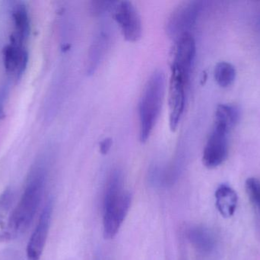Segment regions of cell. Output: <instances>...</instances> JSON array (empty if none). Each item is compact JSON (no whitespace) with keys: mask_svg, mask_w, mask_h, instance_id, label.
Returning <instances> with one entry per match:
<instances>
[{"mask_svg":"<svg viewBox=\"0 0 260 260\" xmlns=\"http://www.w3.org/2000/svg\"><path fill=\"white\" fill-rule=\"evenodd\" d=\"M46 179L47 171L44 166H37L30 171L21 199L9 217V239L24 233L30 227L42 201Z\"/></svg>","mask_w":260,"mask_h":260,"instance_id":"1","label":"cell"},{"mask_svg":"<svg viewBox=\"0 0 260 260\" xmlns=\"http://www.w3.org/2000/svg\"><path fill=\"white\" fill-rule=\"evenodd\" d=\"M132 196L123 186L120 169L111 171L107 180L103 200V230L105 239L111 240L118 233L130 206Z\"/></svg>","mask_w":260,"mask_h":260,"instance_id":"2","label":"cell"},{"mask_svg":"<svg viewBox=\"0 0 260 260\" xmlns=\"http://www.w3.org/2000/svg\"><path fill=\"white\" fill-rule=\"evenodd\" d=\"M165 76L156 70L145 84L139 105V139L145 143L149 138L158 119L165 93Z\"/></svg>","mask_w":260,"mask_h":260,"instance_id":"3","label":"cell"},{"mask_svg":"<svg viewBox=\"0 0 260 260\" xmlns=\"http://www.w3.org/2000/svg\"><path fill=\"white\" fill-rule=\"evenodd\" d=\"M171 76L169 82V125L171 131L177 129L184 111L186 91L189 76L177 69L171 67Z\"/></svg>","mask_w":260,"mask_h":260,"instance_id":"4","label":"cell"},{"mask_svg":"<svg viewBox=\"0 0 260 260\" xmlns=\"http://www.w3.org/2000/svg\"><path fill=\"white\" fill-rule=\"evenodd\" d=\"M201 2H188L176 8L168 18L166 30L171 38L177 40L182 35L190 34L202 9Z\"/></svg>","mask_w":260,"mask_h":260,"instance_id":"5","label":"cell"},{"mask_svg":"<svg viewBox=\"0 0 260 260\" xmlns=\"http://www.w3.org/2000/svg\"><path fill=\"white\" fill-rule=\"evenodd\" d=\"M114 16L126 41L136 42L140 39L142 35V20L131 2L117 3L114 7Z\"/></svg>","mask_w":260,"mask_h":260,"instance_id":"6","label":"cell"},{"mask_svg":"<svg viewBox=\"0 0 260 260\" xmlns=\"http://www.w3.org/2000/svg\"><path fill=\"white\" fill-rule=\"evenodd\" d=\"M53 203H46L26 249L27 260H40L44 252L51 224Z\"/></svg>","mask_w":260,"mask_h":260,"instance_id":"7","label":"cell"},{"mask_svg":"<svg viewBox=\"0 0 260 260\" xmlns=\"http://www.w3.org/2000/svg\"><path fill=\"white\" fill-rule=\"evenodd\" d=\"M229 132L225 130L214 127L212 134L203 151V164L209 169L217 167L226 160L229 154Z\"/></svg>","mask_w":260,"mask_h":260,"instance_id":"8","label":"cell"},{"mask_svg":"<svg viewBox=\"0 0 260 260\" xmlns=\"http://www.w3.org/2000/svg\"><path fill=\"white\" fill-rule=\"evenodd\" d=\"M175 41L171 67L177 69L185 74L190 76L197 51L195 40L191 34H186L177 38Z\"/></svg>","mask_w":260,"mask_h":260,"instance_id":"9","label":"cell"},{"mask_svg":"<svg viewBox=\"0 0 260 260\" xmlns=\"http://www.w3.org/2000/svg\"><path fill=\"white\" fill-rule=\"evenodd\" d=\"M28 54L24 45L11 43L3 50V63L9 74L19 77L27 67Z\"/></svg>","mask_w":260,"mask_h":260,"instance_id":"10","label":"cell"},{"mask_svg":"<svg viewBox=\"0 0 260 260\" xmlns=\"http://www.w3.org/2000/svg\"><path fill=\"white\" fill-rule=\"evenodd\" d=\"M14 33L11 37V43L24 45L30 35V18L27 8L23 3L15 5L12 11Z\"/></svg>","mask_w":260,"mask_h":260,"instance_id":"11","label":"cell"},{"mask_svg":"<svg viewBox=\"0 0 260 260\" xmlns=\"http://www.w3.org/2000/svg\"><path fill=\"white\" fill-rule=\"evenodd\" d=\"M110 36L108 32L102 30L94 38L88 56L87 73L91 75L95 72L99 67V63L105 56V52L109 44Z\"/></svg>","mask_w":260,"mask_h":260,"instance_id":"12","label":"cell"},{"mask_svg":"<svg viewBox=\"0 0 260 260\" xmlns=\"http://www.w3.org/2000/svg\"><path fill=\"white\" fill-rule=\"evenodd\" d=\"M216 207L224 218L232 217L235 214L238 205V195L232 188L226 185L220 186L215 192Z\"/></svg>","mask_w":260,"mask_h":260,"instance_id":"13","label":"cell"},{"mask_svg":"<svg viewBox=\"0 0 260 260\" xmlns=\"http://www.w3.org/2000/svg\"><path fill=\"white\" fill-rule=\"evenodd\" d=\"M239 116V111L235 106L219 105L215 112V126L219 127L229 132L238 123Z\"/></svg>","mask_w":260,"mask_h":260,"instance_id":"14","label":"cell"},{"mask_svg":"<svg viewBox=\"0 0 260 260\" xmlns=\"http://www.w3.org/2000/svg\"><path fill=\"white\" fill-rule=\"evenodd\" d=\"M236 77V71L232 64L221 62L215 68V79L218 85L223 88L232 85Z\"/></svg>","mask_w":260,"mask_h":260,"instance_id":"15","label":"cell"},{"mask_svg":"<svg viewBox=\"0 0 260 260\" xmlns=\"http://www.w3.org/2000/svg\"><path fill=\"white\" fill-rule=\"evenodd\" d=\"M188 238L194 247L201 251H207L210 249L211 239L207 232L202 228L195 227L188 232Z\"/></svg>","mask_w":260,"mask_h":260,"instance_id":"16","label":"cell"},{"mask_svg":"<svg viewBox=\"0 0 260 260\" xmlns=\"http://www.w3.org/2000/svg\"><path fill=\"white\" fill-rule=\"evenodd\" d=\"M246 192L250 201L260 207V181L256 178H250L246 181Z\"/></svg>","mask_w":260,"mask_h":260,"instance_id":"17","label":"cell"},{"mask_svg":"<svg viewBox=\"0 0 260 260\" xmlns=\"http://www.w3.org/2000/svg\"><path fill=\"white\" fill-rule=\"evenodd\" d=\"M116 4L117 2L93 1L90 4V12L94 16H99L114 7Z\"/></svg>","mask_w":260,"mask_h":260,"instance_id":"18","label":"cell"},{"mask_svg":"<svg viewBox=\"0 0 260 260\" xmlns=\"http://www.w3.org/2000/svg\"><path fill=\"white\" fill-rule=\"evenodd\" d=\"M112 146V140L111 138H105L100 143V151L102 154H107L109 152Z\"/></svg>","mask_w":260,"mask_h":260,"instance_id":"19","label":"cell"}]
</instances>
